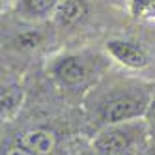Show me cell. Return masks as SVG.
<instances>
[{
	"label": "cell",
	"mask_w": 155,
	"mask_h": 155,
	"mask_svg": "<svg viewBox=\"0 0 155 155\" xmlns=\"http://www.w3.org/2000/svg\"><path fill=\"white\" fill-rule=\"evenodd\" d=\"M153 6H155V0H131L133 15H142L146 12H151Z\"/></svg>",
	"instance_id": "obj_10"
},
{
	"label": "cell",
	"mask_w": 155,
	"mask_h": 155,
	"mask_svg": "<svg viewBox=\"0 0 155 155\" xmlns=\"http://www.w3.org/2000/svg\"><path fill=\"white\" fill-rule=\"evenodd\" d=\"M150 125L144 118L105 125L94 137L92 148L107 155H142L148 146Z\"/></svg>",
	"instance_id": "obj_2"
},
{
	"label": "cell",
	"mask_w": 155,
	"mask_h": 155,
	"mask_svg": "<svg viewBox=\"0 0 155 155\" xmlns=\"http://www.w3.org/2000/svg\"><path fill=\"white\" fill-rule=\"evenodd\" d=\"M88 15V4L84 0H60L54 12V19L62 26H73Z\"/></svg>",
	"instance_id": "obj_6"
},
{
	"label": "cell",
	"mask_w": 155,
	"mask_h": 155,
	"mask_svg": "<svg viewBox=\"0 0 155 155\" xmlns=\"http://www.w3.org/2000/svg\"><path fill=\"white\" fill-rule=\"evenodd\" d=\"M107 52L110 54V58H114L118 64L129 69H142L150 64L146 49L129 39H108Z\"/></svg>",
	"instance_id": "obj_4"
},
{
	"label": "cell",
	"mask_w": 155,
	"mask_h": 155,
	"mask_svg": "<svg viewBox=\"0 0 155 155\" xmlns=\"http://www.w3.org/2000/svg\"><path fill=\"white\" fill-rule=\"evenodd\" d=\"M86 155H107V153H101V151H97L95 148H92V150H90V151H88Z\"/></svg>",
	"instance_id": "obj_12"
},
{
	"label": "cell",
	"mask_w": 155,
	"mask_h": 155,
	"mask_svg": "<svg viewBox=\"0 0 155 155\" xmlns=\"http://www.w3.org/2000/svg\"><path fill=\"white\" fill-rule=\"evenodd\" d=\"M43 45V34L39 30H25L15 36V47L19 51H36Z\"/></svg>",
	"instance_id": "obj_9"
},
{
	"label": "cell",
	"mask_w": 155,
	"mask_h": 155,
	"mask_svg": "<svg viewBox=\"0 0 155 155\" xmlns=\"http://www.w3.org/2000/svg\"><path fill=\"white\" fill-rule=\"evenodd\" d=\"M60 0H17L19 12L28 19H45L54 15Z\"/></svg>",
	"instance_id": "obj_8"
},
{
	"label": "cell",
	"mask_w": 155,
	"mask_h": 155,
	"mask_svg": "<svg viewBox=\"0 0 155 155\" xmlns=\"http://www.w3.org/2000/svg\"><path fill=\"white\" fill-rule=\"evenodd\" d=\"M0 101H2V120L9 121L15 118L19 108L23 107L25 90L19 84H6V86H2V97H0Z\"/></svg>",
	"instance_id": "obj_7"
},
{
	"label": "cell",
	"mask_w": 155,
	"mask_h": 155,
	"mask_svg": "<svg viewBox=\"0 0 155 155\" xmlns=\"http://www.w3.org/2000/svg\"><path fill=\"white\" fill-rule=\"evenodd\" d=\"M4 155H34V153H30L28 150H25L23 146H19V144L15 142L13 146H8L4 150Z\"/></svg>",
	"instance_id": "obj_11"
},
{
	"label": "cell",
	"mask_w": 155,
	"mask_h": 155,
	"mask_svg": "<svg viewBox=\"0 0 155 155\" xmlns=\"http://www.w3.org/2000/svg\"><path fill=\"white\" fill-rule=\"evenodd\" d=\"M86 105L101 127L144 118L153 105L151 86L137 81L112 82L105 88H95Z\"/></svg>",
	"instance_id": "obj_1"
},
{
	"label": "cell",
	"mask_w": 155,
	"mask_h": 155,
	"mask_svg": "<svg viewBox=\"0 0 155 155\" xmlns=\"http://www.w3.org/2000/svg\"><path fill=\"white\" fill-rule=\"evenodd\" d=\"M17 144L34 155H51L56 150V135L45 127H32L21 133Z\"/></svg>",
	"instance_id": "obj_5"
},
{
	"label": "cell",
	"mask_w": 155,
	"mask_h": 155,
	"mask_svg": "<svg viewBox=\"0 0 155 155\" xmlns=\"http://www.w3.org/2000/svg\"><path fill=\"white\" fill-rule=\"evenodd\" d=\"M51 77L64 88H81L97 75V60H90L82 54H62L51 64Z\"/></svg>",
	"instance_id": "obj_3"
}]
</instances>
